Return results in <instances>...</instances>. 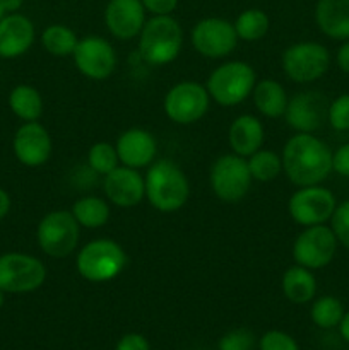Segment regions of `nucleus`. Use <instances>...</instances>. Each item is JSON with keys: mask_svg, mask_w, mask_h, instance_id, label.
Returning a JSON list of instances; mask_svg holds the SVG:
<instances>
[{"mask_svg": "<svg viewBox=\"0 0 349 350\" xmlns=\"http://www.w3.org/2000/svg\"><path fill=\"white\" fill-rule=\"evenodd\" d=\"M3 16H5V10H3V7H2V2H0V19H2Z\"/></svg>", "mask_w": 349, "mask_h": 350, "instance_id": "obj_44", "label": "nucleus"}, {"mask_svg": "<svg viewBox=\"0 0 349 350\" xmlns=\"http://www.w3.org/2000/svg\"><path fill=\"white\" fill-rule=\"evenodd\" d=\"M0 60H2V58H0Z\"/></svg>", "mask_w": 349, "mask_h": 350, "instance_id": "obj_45", "label": "nucleus"}, {"mask_svg": "<svg viewBox=\"0 0 349 350\" xmlns=\"http://www.w3.org/2000/svg\"><path fill=\"white\" fill-rule=\"evenodd\" d=\"M328 101L318 91H301L287 101L284 120L298 133H315L327 120Z\"/></svg>", "mask_w": 349, "mask_h": 350, "instance_id": "obj_16", "label": "nucleus"}, {"mask_svg": "<svg viewBox=\"0 0 349 350\" xmlns=\"http://www.w3.org/2000/svg\"><path fill=\"white\" fill-rule=\"evenodd\" d=\"M331 228L337 238L339 245L349 250V198L337 204L331 217Z\"/></svg>", "mask_w": 349, "mask_h": 350, "instance_id": "obj_34", "label": "nucleus"}, {"mask_svg": "<svg viewBox=\"0 0 349 350\" xmlns=\"http://www.w3.org/2000/svg\"><path fill=\"white\" fill-rule=\"evenodd\" d=\"M36 40L33 21L21 12L5 14L0 19V58L12 60L31 50Z\"/></svg>", "mask_w": 349, "mask_h": 350, "instance_id": "obj_20", "label": "nucleus"}, {"mask_svg": "<svg viewBox=\"0 0 349 350\" xmlns=\"http://www.w3.org/2000/svg\"><path fill=\"white\" fill-rule=\"evenodd\" d=\"M281 67L287 79L298 84H310L327 74L331 53L317 41H300L283 51Z\"/></svg>", "mask_w": 349, "mask_h": 350, "instance_id": "obj_8", "label": "nucleus"}, {"mask_svg": "<svg viewBox=\"0 0 349 350\" xmlns=\"http://www.w3.org/2000/svg\"><path fill=\"white\" fill-rule=\"evenodd\" d=\"M344 306L341 301L334 296H322L313 301L310 310V318L313 325H317L322 330H331L341 323L344 317Z\"/></svg>", "mask_w": 349, "mask_h": 350, "instance_id": "obj_30", "label": "nucleus"}, {"mask_svg": "<svg viewBox=\"0 0 349 350\" xmlns=\"http://www.w3.org/2000/svg\"><path fill=\"white\" fill-rule=\"evenodd\" d=\"M47 280V267L38 256L23 252L0 255V289L5 294H29Z\"/></svg>", "mask_w": 349, "mask_h": 350, "instance_id": "obj_9", "label": "nucleus"}, {"mask_svg": "<svg viewBox=\"0 0 349 350\" xmlns=\"http://www.w3.org/2000/svg\"><path fill=\"white\" fill-rule=\"evenodd\" d=\"M12 150L23 166H43L50 161L53 152L50 132L40 122H24L14 133Z\"/></svg>", "mask_w": 349, "mask_h": 350, "instance_id": "obj_15", "label": "nucleus"}, {"mask_svg": "<svg viewBox=\"0 0 349 350\" xmlns=\"http://www.w3.org/2000/svg\"><path fill=\"white\" fill-rule=\"evenodd\" d=\"M335 64L344 74L349 75V40L342 41V44L339 46L337 53H335Z\"/></svg>", "mask_w": 349, "mask_h": 350, "instance_id": "obj_39", "label": "nucleus"}, {"mask_svg": "<svg viewBox=\"0 0 349 350\" xmlns=\"http://www.w3.org/2000/svg\"><path fill=\"white\" fill-rule=\"evenodd\" d=\"M103 191L109 204L120 208H132L146 198V183L139 170L120 164L112 173L105 174Z\"/></svg>", "mask_w": 349, "mask_h": 350, "instance_id": "obj_17", "label": "nucleus"}, {"mask_svg": "<svg viewBox=\"0 0 349 350\" xmlns=\"http://www.w3.org/2000/svg\"><path fill=\"white\" fill-rule=\"evenodd\" d=\"M0 2H2V7L3 10H5V14H12V12H19L24 0H0Z\"/></svg>", "mask_w": 349, "mask_h": 350, "instance_id": "obj_42", "label": "nucleus"}, {"mask_svg": "<svg viewBox=\"0 0 349 350\" xmlns=\"http://www.w3.org/2000/svg\"><path fill=\"white\" fill-rule=\"evenodd\" d=\"M79 226L84 229H99L109 221V204L101 197L88 195L74 202L70 208Z\"/></svg>", "mask_w": 349, "mask_h": 350, "instance_id": "obj_26", "label": "nucleus"}, {"mask_svg": "<svg viewBox=\"0 0 349 350\" xmlns=\"http://www.w3.org/2000/svg\"><path fill=\"white\" fill-rule=\"evenodd\" d=\"M283 173L294 187L320 185L332 173V150L315 133H294L284 144Z\"/></svg>", "mask_w": 349, "mask_h": 350, "instance_id": "obj_1", "label": "nucleus"}, {"mask_svg": "<svg viewBox=\"0 0 349 350\" xmlns=\"http://www.w3.org/2000/svg\"><path fill=\"white\" fill-rule=\"evenodd\" d=\"M146 12L153 16H171L178 7V0H140Z\"/></svg>", "mask_w": 349, "mask_h": 350, "instance_id": "obj_37", "label": "nucleus"}, {"mask_svg": "<svg viewBox=\"0 0 349 350\" xmlns=\"http://www.w3.org/2000/svg\"><path fill=\"white\" fill-rule=\"evenodd\" d=\"M211 101L207 89L201 82L181 81L168 89L163 109L170 122L177 125H194L207 115Z\"/></svg>", "mask_w": 349, "mask_h": 350, "instance_id": "obj_10", "label": "nucleus"}, {"mask_svg": "<svg viewBox=\"0 0 349 350\" xmlns=\"http://www.w3.org/2000/svg\"><path fill=\"white\" fill-rule=\"evenodd\" d=\"M246 163H248L253 181H260V183L274 181L283 173V159L279 154L269 149H259L255 154L246 157Z\"/></svg>", "mask_w": 349, "mask_h": 350, "instance_id": "obj_29", "label": "nucleus"}, {"mask_svg": "<svg viewBox=\"0 0 349 350\" xmlns=\"http://www.w3.org/2000/svg\"><path fill=\"white\" fill-rule=\"evenodd\" d=\"M233 26H235L238 40L253 43V41H260L269 33L270 19L263 10L246 9L242 14H238Z\"/></svg>", "mask_w": 349, "mask_h": 350, "instance_id": "obj_28", "label": "nucleus"}, {"mask_svg": "<svg viewBox=\"0 0 349 350\" xmlns=\"http://www.w3.org/2000/svg\"><path fill=\"white\" fill-rule=\"evenodd\" d=\"M252 98L257 111L262 116L270 120L284 118L289 98H287L286 89H284V85L281 82L274 81V79L257 81L252 92Z\"/></svg>", "mask_w": 349, "mask_h": 350, "instance_id": "obj_23", "label": "nucleus"}, {"mask_svg": "<svg viewBox=\"0 0 349 350\" xmlns=\"http://www.w3.org/2000/svg\"><path fill=\"white\" fill-rule=\"evenodd\" d=\"M146 14L140 0H109L105 9L106 29L120 41L139 38L147 21Z\"/></svg>", "mask_w": 349, "mask_h": 350, "instance_id": "obj_18", "label": "nucleus"}, {"mask_svg": "<svg viewBox=\"0 0 349 350\" xmlns=\"http://www.w3.org/2000/svg\"><path fill=\"white\" fill-rule=\"evenodd\" d=\"M332 171L339 176L349 178V142L342 144L332 152Z\"/></svg>", "mask_w": 349, "mask_h": 350, "instance_id": "obj_36", "label": "nucleus"}, {"mask_svg": "<svg viewBox=\"0 0 349 350\" xmlns=\"http://www.w3.org/2000/svg\"><path fill=\"white\" fill-rule=\"evenodd\" d=\"M10 207H12V198H10L9 191L0 188V221L9 215Z\"/></svg>", "mask_w": 349, "mask_h": 350, "instance_id": "obj_40", "label": "nucleus"}, {"mask_svg": "<svg viewBox=\"0 0 349 350\" xmlns=\"http://www.w3.org/2000/svg\"><path fill=\"white\" fill-rule=\"evenodd\" d=\"M315 23L331 40H349V0H318Z\"/></svg>", "mask_w": 349, "mask_h": 350, "instance_id": "obj_22", "label": "nucleus"}, {"mask_svg": "<svg viewBox=\"0 0 349 350\" xmlns=\"http://www.w3.org/2000/svg\"><path fill=\"white\" fill-rule=\"evenodd\" d=\"M194 50L205 58H224L235 51L238 36L233 23L222 17H204L198 21L190 33Z\"/></svg>", "mask_w": 349, "mask_h": 350, "instance_id": "obj_13", "label": "nucleus"}, {"mask_svg": "<svg viewBox=\"0 0 349 350\" xmlns=\"http://www.w3.org/2000/svg\"><path fill=\"white\" fill-rule=\"evenodd\" d=\"M253 183L248 163L238 154H222L212 163L209 185L216 197L224 204H238L246 197Z\"/></svg>", "mask_w": 349, "mask_h": 350, "instance_id": "obj_7", "label": "nucleus"}, {"mask_svg": "<svg viewBox=\"0 0 349 350\" xmlns=\"http://www.w3.org/2000/svg\"><path fill=\"white\" fill-rule=\"evenodd\" d=\"M79 239L81 226L70 211H51L38 222V246L50 258L62 260L70 256L77 250Z\"/></svg>", "mask_w": 349, "mask_h": 350, "instance_id": "obj_6", "label": "nucleus"}, {"mask_svg": "<svg viewBox=\"0 0 349 350\" xmlns=\"http://www.w3.org/2000/svg\"><path fill=\"white\" fill-rule=\"evenodd\" d=\"M337 327H339V334H341L342 340H344L346 344H349V311H346L341 323H339Z\"/></svg>", "mask_w": 349, "mask_h": 350, "instance_id": "obj_41", "label": "nucleus"}, {"mask_svg": "<svg viewBox=\"0 0 349 350\" xmlns=\"http://www.w3.org/2000/svg\"><path fill=\"white\" fill-rule=\"evenodd\" d=\"M219 350H253L255 349V335L248 328H233L226 332L218 344Z\"/></svg>", "mask_w": 349, "mask_h": 350, "instance_id": "obj_33", "label": "nucleus"}, {"mask_svg": "<svg viewBox=\"0 0 349 350\" xmlns=\"http://www.w3.org/2000/svg\"><path fill=\"white\" fill-rule=\"evenodd\" d=\"M127 265L125 250L115 239L98 238L86 243L75 256V270L84 280L105 284L118 277Z\"/></svg>", "mask_w": 349, "mask_h": 350, "instance_id": "obj_4", "label": "nucleus"}, {"mask_svg": "<svg viewBox=\"0 0 349 350\" xmlns=\"http://www.w3.org/2000/svg\"><path fill=\"white\" fill-rule=\"evenodd\" d=\"M74 65L84 77L91 81H105L115 72L118 57L106 38L98 34H89L79 40L74 53Z\"/></svg>", "mask_w": 349, "mask_h": 350, "instance_id": "obj_14", "label": "nucleus"}, {"mask_svg": "<svg viewBox=\"0 0 349 350\" xmlns=\"http://www.w3.org/2000/svg\"><path fill=\"white\" fill-rule=\"evenodd\" d=\"M115 147L118 152L120 164L133 167V170L149 167L157 156L156 137L149 130L139 129V126H133V129L120 133Z\"/></svg>", "mask_w": 349, "mask_h": 350, "instance_id": "obj_19", "label": "nucleus"}, {"mask_svg": "<svg viewBox=\"0 0 349 350\" xmlns=\"http://www.w3.org/2000/svg\"><path fill=\"white\" fill-rule=\"evenodd\" d=\"M327 122L337 132H349V94H341L328 103Z\"/></svg>", "mask_w": 349, "mask_h": 350, "instance_id": "obj_32", "label": "nucleus"}, {"mask_svg": "<svg viewBox=\"0 0 349 350\" xmlns=\"http://www.w3.org/2000/svg\"><path fill=\"white\" fill-rule=\"evenodd\" d=\"M115 350H151V345L144 335L125 334L116 342Z\"/></svg>", "mask_w": 349, "mask_h": 350, "instance_id": "obj_38", "label": "nucleus"}, {"mask_svg": "<svg viewBox=\"0 0 349 350\" xmlns=\"http://www.w3.org/2000/svg\"><path fill=\"white\" fill-rule=\"evenodd\" d=\"M9 108L21 122H38L43 115V98L40 91L29 84H19L9 92Z\"/></svg>", "mask_w": 349, "mask_h": 350, "instance_id": "obj_25", "label": "nucleus"}, {"mask_svg": "<svg viewBox=\"0 0 349 350\" xmlns=\"http://www.w3.org/2000/svg\"><path fill=\"white\" fill-rule=\"evenodd\" d=\"M3 304H5V293H3L2 289H0V310L3 308Z\"/></svg>", "mask_w": 349, "mask_h": 350, "instance_id": "obj_43", "label": "nucleus"}, {"mask_svg": "<svg viewBox=\"0 0 349 350\" xmlns=\"http://www.w3.org/2000/svg\"><path fill=\"white\" fill-rule=\"evenodd\" d=\"M255 84L257 74L252 65L242 60H229L209 74L205 89L216 105L233 108L252 96Z\"/></svg>", "mask_w": 349, "mask_h": 350, "instance_id": "obj_5", "label": "nucleus"}, {"mask_svg": "<svg viewBox=\"0 0 349 350\" xmlns=\"http://www.w3.org/2000/svg\"><path fill=\"white\" fill-rule=\"evenodd\" d=\"M41 46L51 57H72L79 38L74 31L65 24H50L41 33Z\"/></svg>", "mask_w": 349, "mask_h": 350, "instance_id": "obj_27", "label": "nucleus"}, {"mask_svg": "<svg viewBox=\"0 0 349 350\" xmlns=\"http://www.w3.org/2000/svg\"><path fill=\"white\" fill-rule=\"evenodd\" d=\"M337 207L335 195L322 185L300 187L287 200L289 217L301 228L325 224Z\"/></svg>", "mask_w": 349, "mask_h": 350, "instance_id": "obj_12", "label": "nucleus"}, {"mask_svg": "<svg viewBox=\"0 0 349 350\" xmlns=\"http://www.w3.org/2000/svg\"><path fill=\"white\" fill-rule=\"evenodd\" d=\"M88 166L96 174H108L115 167L120 166L118 152H116L115 144L109 142H96L88 150Z\"/></svg>", "mask_w": 349, "mask_h": 350, "instance_id": "obj_31", "label": "nucleus"}, {"mask_svg": "<svg viewBox=\"0 0 349 350\" xmlns=\"http://www.w3.org/2000/svg\"><path fill=\"white\" fill-rule=\"evenodd\" d=\"M146 198L151 207L163 214H171L183 207L190 197V183L177 163L170 159H156L144 176Z\"/></svg>", "mask_w": 349, "mask_h": 350, "instance_id": "obj_2", "label": "nucleus"}, {"mask_svg": "<svg viewBox=\"0 0 349 350\" xmlns=\"http://www.w3.org/2000/svg\"><path fill=\"white\" fill-rule=\"evenodd\" d=\"M281 289L289 303H311L313 297L317 296V279L313 275V270H308L294 263L293 267L284 270L283 279H281Z\"/></svg>", "mask_w": 349, "mask_h": 350, "instance_id": "obj_24", "label": "nucleus"}, {"mask_svg": "<svg viewBox=\"0 0 349 350\" xmlns=\"http://www.w3.org/2000/svg\"><path fill=\"white\" fill-rule=\"evenodd\" d=\"M337 245L339 241L331 226H310L296 236L291 255L296 265L308 270H320L334 260Z\"/></svg>", "mask_w": 349, "mask_h": 350, "instance_id": "obj_11", "label": "nucleus"}, {"mask_svg": "<svg viewBox=\"0 0 349 350\" xmlns=\"http://www.w3.org/2000/svg\"><path fill=\"white\" fill-rule=\"evenodd\" d=\"M266 130L262 122L255 115H240L231 122L228 129V142L233 154L242 157H250L257 150L262 149Z\"/></svg>", "mask_w": 349, "mask_h": 350, "instance_id": "obj_21", "label": "nucleus"}, {"mask_svg": "<svg viewBox=\"0 0 349 350\" xmlns=\"http://www.w3.org/2000/svg\"><path fill=\"white\" fill-rule=\"evenodd\" d=\"M259 350H300V345L286 332L269 330L260 337Z\"/></svg>", "mask_w": 349, "mask_h": 350, "instance_id": "obj_35", "label": "nucleus"}, {"mask_svg": "<svg viewBox=\"0 0 349 350\" xmlns=\"http://www.w3.org/2000/svg\"><path fill=\"white\" fill-rule=\"evenodd\" d=\"M183 48V29L173 16H153L139 34V55L147 65L163 67L178 58Z\"/></svg>", "mask_w": 349, "mask_h": 350, "instance_id": "obj_3", "label": "nucleus"}]
</instances>
